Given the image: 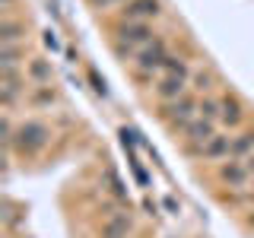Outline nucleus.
<instances>
[{"instance_id": "f257e3e1", "label": "nucleus", "mask_w": 254, "mask_h": 238, "mask_svg": "<svg viewBox=\"0 0 254 238\" xmlns=\"http://www.w3.org/2000/svg\"><path fill=\"white\" fill-rule=\"evenodd\" d=\"M169 42L162 35H156L146 48H140L137 58L130 60V70H133V79L137 83H156L165 70V60H169Z\"/></svg>"}, {"instance_id": "f03ea898", "label": "nucleus", "mask_w": 254, "mask_h": 238, "mask_svg": "<svg viewBox=\"0 0 254 238\" xmlns=\"http://www.w3.org/2000/svg\"><path fill=\"white\" fill-rule=\"evenodd\" d=\"M48 143H51V127H48L45 121H38V118H26V121L16 124L10 153L22 156V159H35Z\"/></svg>"}, {"instance_id": "7ed1b4c3", "label": "nucleus", "mask_w": 254, "mask_h": 238, "mask_svg": "<svg viewBox=\"0 0 254 238\" xmlns=\"http://www.w3.org/2000/svg\"><path fill=\"white\" fill-rule=\"evenodd\" d=\"M156 38V32L149 22H127V19H118L115 26V54L121 60H133L140 48H146L149 42Z\"/></svg>"}, {"instance_id": "20e7f679", "label": "nucleus", "mask_w": 254, "mask_h": 238, "mask_svg": "<svg viewBox=\"0 0 254 238\" xmlns=\"http://www.w3.org/2000/svg\"><path fill=\"white\" fill-rule=\"evenodd\" d=\"M159 118L169 124V130L181 133L194 118H200V99L188 92V95H181V99L169 102V105H159Z\"/></svg>"}, {"instance_id": "39448f33", "label": "nucleus", "mask_w": 254, "mask_h": 238, "mask_svg": "<svg viewBox=\"0 0 254 238\" xmlns=\"http://www.w3.org/2000/svg\"><path fill=\"white\" fill-rule=\"evenodd\" d=\"M219 133L216 121H206V118H194L185 130H181V143H185V153L188 156H200V149Z\"/></svg>"}, {"instance_id": "423d86ee", "label": "nucleus", "mask_w": 254, "mask_h": 238, "mask_svg": "<svg viewBox=\"0 0 254 238\" xmlns=\"http://www.w3.org/2000/svg\"><path fill=\"white\" fill-rule=\"evenodd\" d=\"M26 70H3L0 73V99H3V111H13L19 95H26Z\"/></svg>"}, {"instance_id": "0eeeda50", "label": "nucleus", "mask_w": 254, "mask_h": 238, "mask_svg": "<svg viewBox=\"0 0 254 238\" xmlns=\"http://www.w3.org/2000/svg\"><path fill=\"white\" fill-rule=\"evenodd\" d=\"M188 89H190V79L188 76H178V73H162L153 83V95H156L159 105H169V102L188 95Z\"/></svg>"}, {"instance_id": "6e6552de", "label": "nucleus", "mask_w": 254, "mask_h": 238, "mask_svg": "<svg viewBox=\"0 0 254 238\" xmlns=\"http://www.w3.org/2000/svg\"><path fill=\"white\" fill-rule=\"evenodd\" d=\"M216 178H219V184H226L232 190H245L251 184V172L245 165V159H226V162H219Z\"/></svg>"}, {"instance_id": "1a4fd4ad", "label": "nucleus", "mask_w": 254, "mask_h": 238, "mask_svg": "<svg viewBox=\"0 0 254 238\" xmlns=\"http://www.w3.org/2000/svg\"><path fill=\"white\" fill-rule=\"evenodd\" d=\"M165 13L162 0H127L121 6V19L127 22H153Z\"/></svg>"}, {"instance_id": "9d476101", "label": "nucleus", "mask_w": 254, "mask_h": 238, "mask_svg": "<svg viewBox=\"0 0 254 238\" xmlns=\"http://www.w3.org/2000/svg\"><path fill=\"white\" fill-rule=\"evenodd\" d=\"M242 124H245V105H242V99L232 95V92L219 95V127H226V130L232 133Z\"/></svg>"}, {"instance_id": "9b49d317", "label": "nucleus", "mask_w": 254, "mask_h": 238, "mask_svg": "<svg viewBox=\"0 0 254 238\" xmlns=\"http://www.w3.org/2000/svg\"><path fill=\"white\" fill-rule=\"evenodd\" d=\"M232 156V133H216V137H213L210 143H206V146L200 149V156L197 159H206V162H226V159Z\"/></svg>"}, {"instance_id": "f8f14e48", "label": "nucleus", "mask_w": 254, "mask_h": 238, "mask_svg": "<svg viewBox=\"0 0 254 238\" xmlns=\"http://www.w3.org/2000/svg\"><path fill=\"white\" fill-rule=\"evenodd\" d=\"M133 235V216L130 213H111L102 222V238H130Z\"/></svg>"}, {"instance_id": "ddd939ff", "label": "nucleus", "mask_w": 254, "mask_h": 238, "mask_svg": "<svg viewBox=\"0 0 254 238\" xmlns=\"http://www.w3.org/2000/svg\"><path fill=\"white\" fill-rule=\"evenodd\" d=\"M26 38V22L16 19L13 13H3L0 19V45H22Z\"/></svg>"}, {"instance_id": "4468645a", "label": "nucleus", "mask_w": 254, "mask_h": 238, "mask_svg": "<svg viewBox=\"0 0 254 238\" xmlns=\"http://www.w3.org/2000/svg\"><path fill=\"white\" fill-rule=\"evenodd\" d=\"M26 79H29V86H51V79H54L51 60L29 58V63H26Z\"/></svg>"}, {"instance_id": "2eb2a0df", "label": "nucleus", "mask_w": 254, "mask_h": 238, "mask_svg": "<svg viewBox=\"0 0 254 238\" xmlns=\"http://www.w3.org/2000/svg\"><path fill=\"white\" fill-rule=\"evenodd\" d=\"M26 45H3L0 48V73L3 70H19L26 67Z\"/></svg>"}, {"instance_id": "dca6fc26", "label": "nucleus", "mask_w": 254, "mask_h": 238, "mask_svg": "<svg viewBox=\"0 0 254 238\" xmlns=\"http://www.w3.org/2000/svg\"><path fill=\"white\" fill-rule=\"evenodd\" d=\"M216 83H219V79H216V73H213L210 67L194 70V76H190V89L200 95V99H203V95H210L213 89H216Z\"/></svg>"}, {"instance_id": "f3484780", "label": "nucleus", "mask_w": 254, "mask_h": 238, "mask_svg": "<svg viewBox=\"0 0 254 238\" xmlns=\"http://www.w3.org/2000/svg\"><path fill=\"white\" fill-rule=\"evenodd\" d=\"M248 156H254V127L238 130L232 137V156L229 159H248Z\"/></svg>"}, {"instance_id": "a211bd4d", "label": "nucleus", "mask_w": 254, "mask_h": 238, "mask_svg": "<svg viewBox=\"0 0 254 238\" xmlns=\"http://www.w3.org/2000/svg\"><path fill=\"white\" fill-rule=\"evenodd\" d=\"M54 102H58V92L51 86H32L29 95H26L29 108H45V105H54Z\"/></svg>"}, {"instance_id": "6ab92c4d", "label": "nucleus", "mask_w": 254, "mask_h": 238, "mask_svg": "<svg viewBox=\"0 0 254 238\" xmlns=\"http://www.w3.org/2000/svg\"><path fill=\"white\" fill-rule=\"evenodd\" d=\"M200 118L219 124V99H216V95H203V99H200Z\"/></svg>"}, {"instance_id": "aec40b11", "label": "nucleus", "mask_w": 254, "mask_h": 238, "mask_svg": "<svg viewBox=\"0 0 254 238\" xmlns=\"http://www.w3.org/2000/svg\"><path fill=\"white\" fill-rule=\"evenodd\" d=\"M42 45L48 48V51H61V42H58V32H54V29H45V32H42Z\"/></svg>"}, {"instance_id": "412c9836", "label": "nucleus", "mask_w": 254, "mask_h": 238, "mask_svg": "<svg viewBox=\"0 0 254 238\" xmlns=\"http://www.w3.org/2000/svg\"><path fill=\"white\" fill-rule=\"evenodd\" d=\"M105 178H108V184H111V194H115V197H127V190H124V184H121V178H118V175L115 172H105Z\"/></svg>"}, {"instance_id": "4be33fe9", "label": "nucleus", "mask_w": 254, "mask_h": 238, "mask_svg": "<svg viewBox=\"0 0 254 238\" xmlns=\"http://www.w3.org/2000/svg\"><path fill=\"white\" fill-rule=\"evenodd\" d=\"M89 79H92L95 92H99V95H105V79H99V73H95V70H89Z\"/></svg>"}, {"instance_id": "5701e85b", "label": "nucleus", "mask_w": 254, "mask_h": 238, "mask_svg": "<svg viewBox=\"0 0 254 238\" xmlns=\"http://www.w3.org/2000/svg\"><path fill=\"white\" fill-rule=\"evenodd\" d=\"M111 3H127V0H99V3H95V10H105V6H111Z\"/></svg>"}, {"instance_id": "b1692460", "label": "nucleus", "mask_w": 254, "mask_h": 238, "mask_svg": "<svg viewBox=\"0 0 254 238\" xmlns=\"http://www.w3.org/2000/svg\"><path fill=\"white\" fill-rule=\"evenodd\" d=\"M13 6H16V0H0V10L3 13H13Z\"/></svg>"}, {"instance_id": "393cba45", "label": "nucleus", "mask_w": 254, "mask_h": 238, "mask_svg": "<svg viewBox=\"0 0 254 238\" xmlns=\"http://www.w3.org/2000/svg\"><path fill=\"white\" fill-rule=\"evenodd\" d=\"M165 206H169L172 213H178V203H175V197H165Z\"/></svg>"}, {"instance_id": "a878e982", "label": "nucleus", "mask_w": 254, "mask_h": 238, "mask_svg": "<svg viewBox=\"0 0 254 238\" xmlns=\"http://www.w3.org/2000/svg\"><path fill=\"white\" fill-rule=\"evenodd\" d=\"M245 222H248V229H254V206L248 210V216H245Z\"/></svg>"}, {"instance_id": "bb28decb", "label": "nucleus", "mask_w": 254, "mask_h": 238, "mask_svg": "<svg viewBox=\"0 0 254 238\" xmlns=\"http://www.w3.org/2000/svg\"><path fill=\"white\" fill-rule=\"evenodd\" d=\"M245 197H248V200H251V206H254V190H251V187L245 190Z\"/></svg>"}, {"instance_id": "cd10ccee", "label": "nucleus", "mask_w": 254, "mask_h": 238, "mask_svg": "<svg viewBox=\"0 0 254 238\" xmlns=\"http://www.w3.org/2000/svg\"><path fill=\"white\" fill-rule=\"evenodd\" d=\"M89 3H92V6H95V3H99V0H89Z\"/></svg>"}, {"instance_id": "c85d7f7f", "label": "nucleus", "mask_w": 254, "mask_h": 238, "mask_svg": "<svg viewBox=\"0 0 254 238\" xmlns=\"http://www.w3.org/2000/svg\"><path fill=\"white\" fill-rule=\"evenodd\" d=\"M251 190H254V178H251Z\"/></svg>"}]
</instances>
